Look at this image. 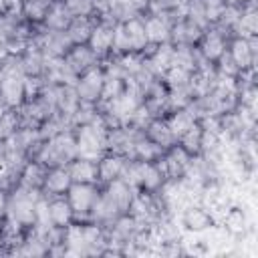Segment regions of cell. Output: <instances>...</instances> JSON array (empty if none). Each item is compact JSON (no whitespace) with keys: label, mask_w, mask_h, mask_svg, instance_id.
<instances>
[{"label":"cell","mask_w":258,"mask_h":258,"mask_svg":"<svg viewBox=\"0 0 258 258\" xmlns=\"http://www.w3.org/2000/svg\"><path fill=\"white\" fill-rule=\"evenodd\" d=\"M135 194L137 191L133 189V185L129 181H125L123 177L101 185L99 200L95 204V210L91 214V220L95 224L107 228L109 224H113L117 218H121L123 214H127L131 210L133 200H135Z\"/></svg>","instance_id":"cell-1"},{"label":"cell","mask_w":258,"mask_h":258,"mask_svg":"<svg viewBox=\"0 0 258 258\" xmlns=\"http://www.w3.org/2000/svg\"><path fill=\"white\" fill-rule=\"evenodd\" d=\"M256 60H258V38L234 32L228 38L226 56L216 71L224 79L244 77L256 73Z\"/></svg>","instance_id":"cell-2"},{"label":"cell","mask_w":258,"mask_h":258,"mask_svg":"<svg viewBox=\"0 0 258 258\" xmlns=\"http://www.w3.org/2000/svg\"><path fill=\"white\" fill-rule=\"evenodd\" d=\"M77 155H79V149H77L75 129L73 127H60L42 139L36 161H40L44 167L69 165Z\"/></svg>","instance_id":"cell-3"},{"label":"cell","mask_w":258,"mask_h":258,"mask_svg":"<svg viewBox=\"0 0 258 258\" xmlns=\"http://www.w3.org/2000/svg\"><path fill=\"white\" fill-rule=\"evenodd\" d=\"M40 206H42V194L14 187L8 198V220L14 222L24 232H30L40 226Z\"/></svg>","instance_id":"cell-4"},{"label":"cell","mask_w":258,"mask_h":258,"mask_svg":"<svg viewBox=\"0 0 258 258\" xmlns=\"http://www.w3.org/2000/svg\"><path fill=\"white\" fill-rule=\"evenodd\" d=\"M149 40L143 24V16H129L117 22L113 56H139L147 50Z\"/></svg>","instance_id":"cell-5"},{"label":"cell","mask_w":258,"mask_h":258,"mask_svg":"<svg viewBox=\"0 0 258 258\" xmlns=\"http://www.w3.org/2000/svg\"><path fill=\"white\" fill-rule=\"evenodd\" d=\"M123 179L129 181L137 194H159V191H165L167 187V177L159 161L129 159Z\"/></svg>","instance_id":"cell-6"},{"label":"cell","mask_w":258,"mask_h":258,"mask_svg":"<svg viewBox=\"0 0 258 258\" xmlns=\"http://www.w3.org/2000/svg\"><path fill=\"white\" fill-rule=\"evenodd\" d=\"M177 224L181 232L191 234V236H202L206 232H212L218 226V216L210 204L189 202L181 208Z\"/></svg>","instance_id":"cell-7"},{"label":"cell","mask_w":258,"mask_h":258,"mask_svg":"<svg viewBox=\"0 0 258 258\" xmlns=\"http://www.w3.org/2000/svg\"><path fill=\"white\" fill-rule=\"evenodd\" d=\"M228 38L230 32L226 28H222L220 24L208 26L200 38V42L196 44V52L202 60V64L218 69L226 56V46H228Z\"/></svg>","instance_id":"cell-8"},{"label":"cell","mask_w":258,"mask_h":258,"mask_svg":"<svg viewBox=\"0 0 258 258\" xmlns=\"http://www.w3.org/2000/svg\"><path fill=\"white\" fill-rule=\"evenodd\" d=\"M0 99L8 109H20L28 99V79L18 69L14 58L8 60L6 73L0 81Z\"/></svg>","instance_id":"cell-9"},{"label":"cell","mask_w":258,"mask_h":258,"mask_svg":"<svg viewBox=\"0 0 258 258\" xmlns=\"http://www.w3.org/2000/svg\"><path fill=\"white\" fill-rule=\"evenodd\" d=\"M73 129H75L79 155L97 159L99 155L107 151V127L101 123V119L85 123V125H77Z\"/></svg>","instance_id":"cell-10"},{"label":"cell","mask_w":258,"mask_h":258,"mask_svg":"<svg viewBox=\"0 0 258 258\" xmlns=\"http://www.w3.org/2000/svg\"><path fill=\"white\" fill-rule=\"evenodd\" d=\"M157 161L167 177V183H183L191 171L194 157L185 149H181L177 143H173L161 151V157Z\"/></svg>","instance_id":"cell-11"},{"label":"cell","mask_w":258,"mask_h":258,"mask_svg":"<svg viewBox=\"0 0 258 258\" xmlns=\"http://www.w3.org/2000/svg\"><path fill=\"white\" fill-rule=\"evenodd\" d=\"M101 185L95 181H73L67 191V200L73 208L75 220H91L95 204L99 200Z\"/></svg>","instance_id":"cell-12"},{"label":"cell","mask_w":258,"mask_h":258,"mask_svg":"<svg viewBox=\"0 0 258 258\" xmlns=\"http://www.w3.org/2000/svg\"><path fill=\"white\" fill-rule=\"evenodd\" d=\"M115 28H117V20H113L111 16H107L105 12L97 16L91 38H89V46L93 48V52L97 54V58L101 62L109 60L113 56V44H115Z\"/></svg>","instance_id":"cell-13"},{"label":"cell","mask_w":258,"mask_h":258,"mask_svg":"<svg viewBox=\"0 0 258 258\" xmlns=\"http://www.w3.org/2000/svg\"><path fill=\"white\" fill-rule=\"evenodd\" d=\"M105 75H107L105 64L99 62L97 67L89 69L87 73H83L75 79L73 87H75L81 103H85V105H99L101 103L103 87H105Z\"/></svg>","instance_id":"cell-14"},{"label":"cell","mask_w":258,"mask_h":258,"mask_svg":"<svg viewBox=\"0 0 258 258\" xmlns=\"http://www.w3.org/2000/svg\"><path fill=\"white\" fill-rule=\"evenodd\" d=\"M73 222H75V214H73V208H71L67 196L42 198V206H40V226L67 230Z\"/></svg>","instance_id":"cell-15"},{"label":"cell","mask_w":258,"mask_h":258,"mask_svg":"<svg viewBox=\"0 0 258 258\" xmlns=\"http://www.w3.org/2000/svg\"><path fill=\"white\" fill-rule=\"evenodd\" d=\"M204 30H206V26H202L198 20H194L191 16H187L185 12H181L171 22L169 44L171 46H189V48H196V44L200 42Z\"/></svg>","instance_id":"cell-16"},{"label":"cell","mask_w":258,"mask_h":258,"mask_svg":"<svg viewBox=\"0 0 258 258\" xmlns=\"http://www.w3.org/2000/svg\"><path fill=\"white\" fill-rule=\"evenodd\" d=\"M129 155L119 153V151H105L103 155L97 157V183L105 185L109 181L125 177L127 165H129Z\"/></svg>","instance_id":"cell-17"},{"label":"cell","mask_w":258,"mask_h":258,"mask_svg":"<svg viewBox=\"0 0 258 258\" xmlns=\"http://www.w3.org/2000/svg\"><path fill=\"white\" fill-rule=\"evenodd\" d=\"M177 14L161 12V10H147L143 14V24L147 32L149 44H167L171 34V22Z\"/></svg>","instance_id":"cell-18"},{"label":"cell","mask_w":258,"mask_h":258,"mask_svg":"<svg viewBox=\"0 0 258 258\" xmlns=\"http://www.w3.org/2000/svg\"><path fill=\"white\" fill-rule=\"evenodd\" d=\"M141 133L153 145H157L161 151L175 143V133H173V129L169 127V123H167V119L163 115H159V117H147L143 121V125H141Z\"/></svg>","instance_id":"cell-19"},{"label":"cell","mask_w":258,"mask_h":258,"mask_svg":"<svg viewBox=\"0 0 258 258\" xmlns=\"http://www.w3.org/2000/svg\"><path fill=\"white\" fill-rule=\"evenodd\" d=\"M73 185V177L67 165H52L46 167L44 171V181H42V198H50V196H67L69 187Z\"/></svg>","instance_id":"cell-20"},{"label":"cell","mask_w":258,"mask_h":258,"mask_svg":"<svg viewBox=\"0 0 258 258\" xmlns=\"http://www.w3.org/2000/svg\"><path fill=\"white\" fill-rule=\"evenodd\" d=\"M204 137H206V121L200 119V121H196L194 125H189L185 131H181V133L177 135L175 143H177L181 149H185V151L196 159V157H200L202 151H204Z\"/></svg>","instance_id":"cell-21"},{"label":"cell","mask_w":258,"mask_h":258,"mask_svg":"<svg viewBox=\"0 0 258 258\" xmlns=\"http://www.w3.org/2000/svg\"><path fill=\"white\" fill-rule=\"evenodd\" d=\"M222 226H224L226 234H230L232 238H244L250 230L246 210L242 206H228L222 216Z\"/></svg>","instance_id":"cell-22"},{"label":"cell","mask_w":258,"mask_h":258,"mask_svg":"<svg viewBox=\"0 0 258 258\" xmlns=\"http://www.w3.org/2000/svg\"><path fill=\"white\" fill-rule=\"evenodd\" d=\"M18 0H0V44L22 24Z\"/></svg>","instance_id":"cell-23"},{"label":"cell","mask_w":258,"mask_h":258,"mask_svg":"<svg viewBox=\"0 0 258 258\" xmlns=\"http://www.w3.org/2000/svg\"><path fill=\"white\" fill-rule=\"evenodd\" d=\"M44 171H46V167L40 161H36V159L24 161V165L18 171V185L16 187H24V189L40 194L42 181H44Z\"/></svg>","instance_id":"cell-24"},{"label":"cell","mask_w":258,"mask_h":258,"mask_svg":"<svg viewBox=\"0 0 258 258\" xmlns=\"http://www.w3.org/2000/svg\"><path fill=\"white\" fill-rule=\"evenodd\" d=\"M95 20L97 16H73L69 26L64 28V34L71 40V44H87L91 38Z\"/></svg>","instance_id":"cell-25"},{"label":"cell","mask_w":258,"mask_h":258,"mask_svg":"<svg viewBox=\"0 0 258 258\" xmlns=\"http://www.w3.org/2000/svg\"><path fill=\"white\" fill-rule=\"evenodd\" d=\"M54 0H18V8L22 14V20L32 26H42L44 16Z\"/></svg>","instance_id":"cell-26"},{"label":"cell","mask_w":258,"mask_h":258,"mask_svg":"<svg viewBox=\"0 0 258 258\" xmlns=\"http://www.w3.org/2000/svg\"><path fill=\"white\" fill-rule=\"evenodd\" d=\"M73 181H95L97 183V159L77 155L69 165Z\"/></svg>","instance_id":"cell-27"},{"label":"cell","mask_w":258,"mask_h":258,"mask_svg":"<svg viewBox=\"0 0 258 258\" xmlns=\"http://www.w3.org/2000/svg\"><path fill=\"white\" fill-rule=\"evenodd\" d=\"M71 20H73V16H71V12L67 10L64 2H62V0H54L52 6L48 8L46 16H44L42 28H44V30H64Z\"/></svg>","instance_id":"cell-28"},{"label":"cell","mask_w":258,"mask_h":258,"mask_svg":"<svg viewBox=\"0 0 258 258\" xmlns=\"http://www.w3.org/2000/svg\"><path fill=\"white\" fill-rule=\"evenodd\" d=\"M71 16H99L103 14V0H62Z\"/></svg>","instance_id":"cell-29"},{"label":"cell","mask_w":258,"mask_h":258,"mask_svg":"<svg viewBox=\"0 0 258 258\" xmlns=\"http://www.w3.org/2000/svg\"><path fill=\"white\" fill-rule=\"evenodd\" d=\"M226 6H232V8H246L250 4H256V0H224Z\"/></svg>","instance_id":"cell-30"},{"label":"cell","mask_w":258,"mask_h":258,"mask_svg":"<svg viewBox=\"0 0 258 258\" xmlns=\"http://www.w3.org/2000/svg\"><path fill=\"white\" fill-rule=\"evenodd\" d=\"M8 56L6 54H0V81H2V77H4V73H6V67H8Z\"/></svg>","instance_id":"cell-31"},{"label":"cell","mask_w":258,"mask_h":258,"mask_svg":"<svg viewBox=\"0 0 258 258\" xmlns=\"http://www.w3.org/2000/svg\"><path fill=\"white\" fill-rule=\"evenodd\" d=\"M6 111H8V107H6V105H4V101L0 99V117H2V115H4Z\"/></svg>","instance_id":"cell-32"}]
</instances>
